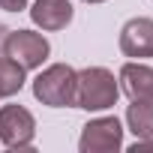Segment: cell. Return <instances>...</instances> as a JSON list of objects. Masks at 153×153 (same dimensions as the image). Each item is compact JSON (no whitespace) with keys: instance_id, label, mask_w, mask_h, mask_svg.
Returning a JSON list of instances; mask_svg holds the SVG:
<instances>
[{"instance_id":"1","label":"cell","mask_w":153,"mask_h":153,"mask_svg":"<svg viewBox=\"0 0 153 153\" xmlns=\"http://www.w3.org/2000/svg\"><path fill=\"white\" fill-rule=\"evenodd\" d=\"M120 96V81L114 78V72L105 66H87L78 72L75 81V108L84 111H105L117 105Z\"/></svg>"},{"instance_id":"2","label":"cell","mask_w":153,"mask_h":153,"mask_svg":"<svg viewBox=\"0 0 153 153\" xmlns=\"http://www.w3.org/2000/svg\"><path fill=\"white\" fill-rule=\"evenodd\" d=\"M75 81L78 72L69 63H51L33 78V96L48 108H69L75 105Z\"/></svg>"},{"instance_id":"3","label":"cell","mask_w":153,"mask_h":153,"mask_svg":"<svg viewBox=\"0 0 153 153\" xmlns=\"http://www.w3.org/2000/svg\"><path fill=\"white\" fill-rule=\"evenodd\" d=\"M36 135V120L24 105H0V141L9 150H27Z\"/></svg>"},{"instance_id":"4","label":"cell","mask_w":153,"mask_h":153,"mask_svg":"<svg viewBox=\"0 0 153 153\" xmlns=\"http://www.w3.org/2000/svg\"><path fill=\"white\" fill-rule=\"evenodd\" d=\"M3 54H9L12 60H18L24 69H39L48 54H51V45L42 33H33V30H9L6 33V42H3Z\"/></svg>"},{"instance_id":"5","label":"cell","mask_w":153,"mask_h":153,"mask_svg":"<svg viewBox=\"0 0 153 153\" xmlns=\"http://www.w3.org/2000/svg\"><path fill=\"white\" fill-rule=\"evenodd\" d=\"M123 147V126L117 117H96L81 129L78 150L81 153H108Z\"/></svg>"},{"instance_id":"6","label":"cell","mask_w":153,"mask_h":153,"mask_svg":"<svg viewBox=\"0 0 153 153\" xmlns=\"http://www.w3.org/2000/svg\"><path fill=\"white\" fill-rule=\"evenodd\" d=\"M120 51L126 57H153V18L138 15L120 27Z\"/></svg>"},{"instance_id":"7","label":"cell","mask_w":153,"mask_h":153,"mask_svg":"<svg viewBox=\"0 0 153 153\" xmlns=\"http://www.w3.org/2000/svg\"><path fill=\"white\" fill-rule=\"evenodd\" d=\"M75 9L69 0H33V6H30V18L36 27L42 30H63L69 21H72Z\"/></svg>"},{"instance_id":"8","label":"cell","mask_w":153,"mask_h":153,"mask_svg":"<svg viewBox=\"0 0 153 153\" xmlns=\"http://www.w3.org/2000/svg\"><path fill=\"white\" fill-rule=\"evenodd\" d=\"M117 81L129 99H153V69L147 63H141V60L123 63Z\"/></svg>"},{"instance_id":"9","label":"cell","mask_w":153,"mask_h":153,"mask_svg":"<svg viewBox=\"0 0 153 153\" xmlns=\"http://www.w3.org/2000/svg\"><path fill=\"white\" fill-rule=\"evenodd\" d=\"M126 126L135 138H153V99H132L126 108Z\"/></svg>"},{"instance_id":"10","label":"cell","mask_w":153,"mask_h":153,"mask_svg":"<svg viewBox=\"0 0 153 153\" xmlns=\"http://www.w3.org/2000/svg\"><path fill=\"white\" fill-rule=\"evenodd\" d=\"M24 66L18 60H12L9 54H0V99L15 96L24 87Z\"/></svg>"},{"instance_id":"11","label":"cell","mask_w":153,"mask_h":153,"mask_svg":"<svg viewBox=\"0 0 153 153\" xmlns=\"http://www.w3.org/2000/svg\"><path fill=\"white\" fill-rule=\"evenodd\" d=\"M27 6V0H0V9L3 12H21Z\"/></svg>"},{"instance_id":"12","label":"cell","mask_w":153,"mask_h":153,"mask_svg":"<svg viewBox=\"0 0 153 153\" xmlns=\"http://www.w3.org/2000/svg\"><path fill=\"white\" fill-rule=\"evenodd\" d=\"M141 150H153V138H135L132 153H141Z\"/></svg>"},{"instance_id":"13","label":"cell","mask_w":153,"mask_h":153,"mask_svg":"<svg viewBox=\"0 0 153 153\" xmlns=\"http://www.w3.org/2000/svg\"><path fill=\"white\" fill-rule=\"evenodd\" d=\"M6 33H9V27H3V24H0V54H3V42H6Z\"/></svg>"},{"instance_id":"14","label":"cell","mask_w":153,"mask_h":153,"mask_svg":"<svg viewBox=\"0 0 153 153\" xmlns=\"http://www.w3.org/2000/svg\"><path fill=\"white\" fill-rule=\"evenodd\" d=\"M84 3H105V0H84Z\"/></svg>"}]
</instances>
